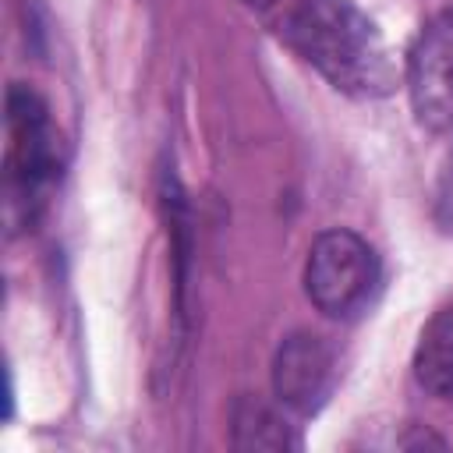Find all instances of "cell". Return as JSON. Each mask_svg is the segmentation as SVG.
<instances>
[{"instance_id":"277c9868","label":"cell","mask_w":453,"mask_h":453,"mask_svg":"<svg viewBox=\"0 0 453 453\" xmlns=\"http://www.w3.org/2000/svg\"><path fill=\"white\" fill-rule=\"evenodd\" d=\"M407 92L421 127L453 131V7L418 32L407 53Z\"/></svg>"},{"instance_id":"8992f818","label":"cell","mask_w":453,"mask_h":453,"mask_svg":"<svg viewBox=\"0 0 453 453\" xmlns=\"http://www.w3.org/2000/svg\"><path fill=\"white\" fill-rule=\"evenodd\" d=\"M414 379L432 396H453V304L439 308L421 329L414 350Z\"/></svg>"},{"instance_id":"9c48e42d","label":"cell","mask_w":453,"mask_h":453,"mask_svg":"<svg viewBox=\"0 0 453 453\" xmlns=\"http://www.w3.org/2000/svg\"><path fill=\"white\" fill-rule=\"evenodd\" d=\"M244 4H248V7H255V11H265V7H273L276 0H244Z\"/></svg>"},{"instance_id":"7a4b0ae2","label":"cell","mask_w":453,"mask_h":453,"mask_svg":"<svg viewBox=\"0 0 453 453\" xmlns=\"http://www.w3.org/2000/svg\"><path fill=\"white\" fill-rule=\"evenodd\" d=\"M379 283V258L354 230H326L304 262V294L329 319L357 315Z\"/></svg>"},{"instance_id":"5b68a950","label":"cell","mask_w":453,"mask_h":453,"mask_svg":"<svg viewBox=\"0 0 453 453\" xmlns=\"http://www.w3.org/2000/svg\"><path fill=\"white\" fill-rule=\"evenodd\" d=\"M336 382V354L315 333H290L273 357V393L283 407L311 414Z\"/></svg>"},{"instance_id":"6da1fadb","label":"cell","mask_w":453,"mask_h":453,"mask_svg":"<svg viewBox=\"0 0 453 453\" xmlns=\"http://www.w3.org/2000/svg\"><path fill=\"white\" fill-rule=\"evenodd\" d=\"M280 42L347 96H386L396 85L386 39L354 0H297L280 18Z\"/></svg>"},{"instance_id":"3957f363","label":"cell","mask_w":453,"mask_h":453,"mask_svg":"<svg viewBox=\"0 0 453 453\" xmlns=\"http://www.w3.org/2000/svg\"><path fill=\"white\" fill-rule=\"evenodd\" d=\"M11 205L32 209L60 173V134L50 124L46 103L14 85L7 92V149H4Z\"/></svg>"},{"instance_id":"52a82bcc","label":"cell","mask_w":453,"mask_h":453,"mask_svg":"<svg viewBox=\"0 0 453 453\" xmlns=\"http://www.w3.org/2000/svg\"><path fill=\"white\" fill-rule=\"evenodd\" d=\"M234 446L241 449H294L297 435L269 403L244 396L234 407Z\"/></svg>"},{"instance_id":"ba28073f","label":"cell","mask_w":453,"mask_h":453,"mask_svg":"<svg viewBox=\"0 0 453 453\" xmlns=\"http://www.w3.org/2000/svg\"><path fill=\"white\" fill-rule=\"evenodd\" d=\"M435 223L453 234V131H449V145L442 152V163H439V173H435Z\"/></svg>"}]
</instances>
